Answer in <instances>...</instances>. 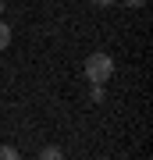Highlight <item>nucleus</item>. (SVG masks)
I'll return each instance as SVG.
<instances>
[{"label": "nucleus", "mask_w": 153, "mask_h": 160, "mask_svg": "<svg viewBox=\"0 0 153 160\" xmlns=\"http://www.w3.org/2000/svg\"><path fill=\"white\" fill-rule=\"evenodd\" d=\"M7 46H11V25H7V22H0V53H4Z\"/></svg>", "instance_id": "obj_3"}, {"label": "nucleus", "mask_w": 153, "mask_h": 160, "mask_svg": "<svg viewBox=\"0 0 153 160\" xmlns=\"http://www.w3.org/2000/svg\"><path fill=\"white\" fill-rule=\"evenodd\" d=\"M110 75H114V61H110L103 50L85 57V78H89L93 86H103V82H110Z\"/></svg>", "instance_id": "obj_1"}, {"label": "nucleus", "mask_w": 153, "mask_h": 160, "mask_svg": "<svg viewBox=\"0 0 153 160\" xmlns=\"http://www.w3.org/2000/svg\"><path fill=\"white\" fill-rule=\"evenodd\" d=\"M0 14H4V0H0Z\"/></svg>", "instance_id": "obj_7"}, {"label": "nucleus", "mask_w": 153, "mask_h": 160, "mask_svg": "<svg viewBox=\"0 0 153 160\" xmlns=\"http://www.w3.org/2000/svg\"><path fill=\"white\" fill-rule=\"evenodd\" d=\"M125 7H146V0H121Z\"/></svg>", "instance_id": "obj_5"}, {"label": "nucleus", "mask_w": 153, "mask_h": 160, "mask_svg": "<svg viewBox=\"0 0 153 160\" xmlns=\"http://www.w3.org/2000/svg\"><path fill=\"white\" fill-rule=\"evenodd\" d=\"M96 7H110V4H118V0H93Z\"/></svg>", "instance_id": "obj_6"}, {"label": "nucleus", "mask_w": 153, "mask_h": 160, "mask_svg": "<svg viewBox=\"0 0 153 160\" xmlns=\"http://www.w3.org/2000/svg\"><path fill=\"white\" fill-rule=\"evenodd\" d=\"M0 160H22V153H18L14 146H7V142H4V146H0Z\"/></svg>", "instance_id": "obj_4"}, {"label": "nucleus", "mask_w": 153, "mask_h": 160, "mask_svg": "<svg viewBox=\"0 0 153 160\" xmlns=\"http://www.w3.org/2000/svg\"><path fill=\"white\" fill-rule=\"evenodd\" d=\"M39 160H64V149L61 146H43L39 149Z\"/></svg>", "instance_id": "obj_2"}, {"label": "nucleus", "mask_w": 153, "mask_h": 160, "mask_svg": "<svg viewBox=\"0 0 153 160\" xmlns=\"http://www.w3.org/2000/svg\"><path fill=\"white\" fill-rule=\"evenodd\" d=\"M96 160H110V157H96Z\"/></svg>", "instance_id": "obj_8"}]
</instances>
